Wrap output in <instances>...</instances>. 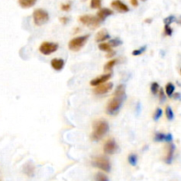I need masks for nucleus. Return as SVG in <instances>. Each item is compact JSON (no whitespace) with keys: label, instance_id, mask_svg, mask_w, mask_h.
<instances>
[{"label":"nucleus","instance_id":"16","mask_svg":"<svg viewBox=\"0 0 181 181\" xmlns=\"http://www.w3.org/2000/svg\"><path fill=\"white\" fill-rule=\"evenodd\" d=\"M51 67L56 71H61L64 65V61L62 58H53L50 62Z\"/></svg>","mask_w":181,"mask_h":181},{"label":"nucleus","instance_id":"35","mask_svg":"<svg viewBox=\"0 0 181 181\" xmlns=\"http://www.w3.org/2000/svg\"><path fill=\"white\" fill-rule=\"evenodd\" d=\"M130 3H131V5H132L133 6H134V7H137L138 5H139L138 0H130Z\"/></svg>","mask_w":181,"mask_h":181},{"label":"nucleus","instance_id":"28","mask_svg":"<svg viewBox=\"0 0 181 181\" xmlns=\"http://www.w3.org/2000/svg\"><path fill=\"white\" fill-rule=\"evenodd\" d=\"M147 50V46H142L140 49H136L133 51V55L134 56H140V55L143 54Z\"/></svg>","mask_w":181,"mask_h":181},{"label":"nucleus","instance_id":"22","mask_svg":"<svg viewBox=\"0 0 181 181\" xmlns=\"http://www.w3.org/2000/svg\"><path fill=\"white\" fill-rule=\"evenodd\" d=\"M127 161L132 166H136L138 163V155L136 154H130L127 157Z\"/></svg>","mask_w":181,"mask_h":181},{"label":"nucleus","instance_id":"1","mask_svg":"<svg viewBox=\"0 0 181 181\" xmlns=\"http://www.w3.org/2000/svg\"><path fill=\"white\" fill-rule=\"evenodd\" d=\"M109 132V124L104 120H98L95 123L92 133V139L96 141H100Z\"/></svg>","mask_w":181,"mask_h":181},{"label":"nucleus","instance_id":"17","mask_svg":"<svg viewBox=\"0 0 181 181\" xmlns=\"http://www.w3.org/2000/svg\"><path fill=\"white\" fill-rule=\"evenodd\" d=\"M36 1L37 0H18V3L20 7L24 9H27L34 6L36 5Z\"/></svg>","mask_w":181,"mask_h":181},{"label":"nucleus","instance_id":"4","mask_svg":"<svg viewBox=\"0 0 181 181\" xmlns=\"http://www.w3.org/2000/svg\"><path fill=\"white\" fill-rule=\"evenodd\" d=\"M50 19L49 13L48 12L44 9L38 8L36 9L33 12V19H34V23L36 24V26L40 27L46 24L48 22Z\"/></svg>","mask_w":181,"mask_h":181},{"label":"nucleus","instance_id":"34","mask_svg":"<svg viewBox=\"0 0 181 181\" xmlns=\"http://www.w3.org/2000/svg\"><path fill=\"white\" fill-rule=\"evenodd\" d=\"M160 91V101L161 102H164L165 101V95H164V91L161 89H159Z\"/></svg>","mask_w":181,"mask_h":181},{"label":"nucleus","instance_id":"18","mask_svg":"<svg viewBox=\"0 0 181 181\" xmlns=\"http://www.w3.org/2000/svg\"><path fill=\"white\" fill-rule=\"evenodd\" d=\"M23 172L28 177H33L35 174V166L31 163H27L23 168Z\"/></svg>","mask_w":181,"mask_h":181},{"label":"nucleus","instance_id":"8","mask_svg":"<svg viewBox=\"0 0 181 181\" xmlns=\"http://www.w3.org/2000/svg\"><path fill=\"white\" fill-rule=\"evenodd\" d=\"M118 149V146L114 139L108 140L103 146V152L107 155L115 154Z\"/></svg>","mask_w":181,"mask_h":181},{"label":"nucleus","instance_id":"37","mask_svg":"<svg viewBox=\"0 0 181 181\" xmlns=\"http://www.w3.org/2000/svg\"><path fill=\"white\" fill-rule=\"evenodd\" d=\"M177 22H178L179 24H180V25H181V17L178 20H177Z\"/></svg>","mask_w":181,"mask_h":181},{"label":"nucleus","instance_id":"32","mask_svg":"<svg viewBox=\"0 0 181 181\" xmlns=\"http://www.w3.org/2000/svg\"><path fill=\"white\" fill-rule=\"evenodd\" d=\"M172 28L170 27V25H165L164 26V34L166 36H172Z\"/></svg>","mask_w":181,"mask_h":181},{"label":"nucleus","instance_id":"2","mask_svg":"<svg viewBox=\"0 0 181 181\" xmlns=\"http://www.w3.org/2000/svg\"><path fill=\"white\" fill-rule=\"evenodd\" d=\"M89 36H90L89 35H84V36H77V37L73 38L69 42L68 48L72 51H79L87 44Z\"/></svg>","mask_w":181,"mask_h":181},{"label":"nucleus","instance_id":"13","mask_svg":"<svg viewBox=\"0 0 181 181\" xmlns=\"http://www.w3.org/2000/svg\"><path fill=\"white\" fill-rule=\"evenodd\" d=\"M113 14V12L109 8H102L98 11L97 14H96V17L99 19V20L102 22L106 18H108L109 16L112 15Z\"/></svg>","mask_w":181,"mask_h":181},{"label":"nucleus","instance_id":"7","mask_svg":"<svg viewBox=\"0 0 181 181\" xmlns=\"http://www.w3.org/2000/svg\"><path fill=\"white\" fill-rule=\"evenodd\" d=\"M58 49V44L56 43L51 42H44L40 47H39V51L44 55H50L57 51Z\"/></svg>","mask_w":181,"mask_h":181},{"label":"nucleus","instance_id":"38","mask_svg":"<svg viewBox=\"0 0 181 181\" xmlns=\"http://www.w3.org/2000/svg\"><path fill=\"white\" fill-rule=\"evenodd\" d=\"M142 1H145V0H142Z\"/></svg>","mask_w":181,"mask_h":181},{"label":"nucleus","instance_id":"12","mask_svg":"<svg viewBox=\"0 0 181 181\" xmlns=\"http://www.w3.org/2000/svg\"><path fill=\"white\" fill-rule=\"evenodd\" d=\"M174 152H175V145L169 144L167 146V151H166V155L163 158L164 162L168 164H171L173 160V155H174Z\"/></svg>","mask_w":181,"mask_h":181},{"label":"nucleus","instance_id":"3","mask_svg":"<svg viewBox=\"0 0 181 181\" xmlns=\"http://www.w3.org/2000/svg\"><path fill=\"white\" fill-rule=\"evenodd\" d=\"M124 100L125 98H123V97H119L118 96L113 95V97L107 103V107H106L107 113L110 115H115L121 107Z\"/></svg>","mask_w":181,"mask_h":181},{"label":"nucleus","instance_id":"25","mask_svg":"<svg viewBox=\"0 0 181 181\" xmlns=\"http://www.w3.org/2000/svg\"><path fill=\"white\" fill-rule=\"evenodd\" d=\"M102 6V0H90V7L92 9H99Z\"/></svg>","mask_w":181,"mask_h":181},{"label":"nucleus","instance_id":"33","mask_svg":"<svg viewBox=\"0 0 181 181\" xmlns=\"http://www.w3.org/2000/svg\"><path fill=\"white\" fill-rule=\"evenodd\" d=\"M70 9H71V4L66 3V4H63V5H61V10H62V11L68 12Z\"/></svg>","mask_w":181,"mask_h":181},{"label":"nucleus","instance_id":"19","mask_svg":"<svg viewBox=\"0 0 181 181\" xmlns=\"http://www.w3.org/2000/svg\"><path fill=\"white\" fill-rule=\"evenodd\" d=\"M114 96H118L119 97L126 98V88L125 85L120 84L116 88V90L114 92Z\"/></svg>","mask_w":181,"mask_h":181},{"label":"nucleus","instance_id":"24","mask_svg":"<svg viewBox=\"0 0 181 181\" xmlns=\"http://www.w3.org/2000/svg\"><path fill=\"white\" fill-rule=\"evenodd\" d=\"M118 62V60L117 59H112V60H110L109 62L105 64V65L103 66V69H104V71L105 72H109V71H110L113 67H114V65L117 64Z\"/></svg>","mask_w":181,"mask_h":181},{"label":"nucleus","instance_id":"27","mask_svg":"<svg viewBox=\"0 0 181 181\" xmlns=\"http://www.w3.org/2000/svg\"><path fill=\"white\" fill-rule=\"evenodd\" d=\"M160 89V86L157 82H153L150 86V90H151V93L153 95H156L158 93V91Z\"/></svg>","mask_w":181,"mask_h":181},{"label":"nucleus","instance_id":"29","mask_svg":"<svg viewBox=\"0 0 181 181\" xmlns=\"http://www.w3.org/2000/svg\"><path fill=\"white\" fill-rule=\"evenodd\" d=\"M162 115H163V110H162V109H160V108L156 109V110H155V111L154 116H153L155 121H157L159 118L162 117Z\"/></svg>","mask_w":181,"mask_h":181},{"label":"nucleus","instance_id":"15","mask_svg":"<svg viewBox=\"0 0 181 181\" xmlns=\"http://www.w3.org/2000/svg\"><path fill=\"white\" fill-rule=\"evenodd\" d=\"M110 38V34L106 29H101L99 32H97V34L96 35V41L98 42V43L107 41Z\"/></svg>","mask_w":181,"mask_h":181},{"label":"nucleus","instance_id":"14","mask_svg":"<svg viewBox=\"0 0 181 181\" xmlns=\"http://www.w3.org/2000/svg\"><path fill=\"white\" fill-rule=\"evenodd\" d=\"M173 139V137L171 134H164L163 133H156L155 135V141L157 142H161V141H167V142H171Z\"/></svg>","mask_w":181,"mask_h":181},{"label":"nucleus","instance_id":"10","mask_svg":"<svg viewBox=\"0 0 181 181\" xmlns=\"http://www.w3.org/2000/svg\"><path fill=\"white\" fill-rule=\"evenodd\" d=\"M110 5H111V7L113 9H115L116 11L119 12H122V13L129 12V7L124 2H122L121 0H113L111 2Z\"/></svg>","mask_w":181,"mask_h":181},{"label":"nucleus","instance_id":"39","mask_svg":"<svg viewBox=\"0 0 181 181\" xmlns=\"http://www.w3.org/2000/svg\"><path fill=\"white\" fill-rule=\"evenodd\" d=\"M180 72H181V70H180Z\"/></svg>","mask_w":181,"mask_h":181},{"label":"nucleus","instance_id":"9","mask_svg":"<svg viewBox=\"0 0 181 181\" xmlns=\"http://www.w3.org/2000/svg\"><path fill=\"white\" fill-rule=\"evenodd\" d=\"M113 84L110 82H105L99 85L98 87H96V89H94V93L96 95H104L106 93H108L109 91H110L112 89Z\"/></svg>","mask_w":181,"mask_h":181},{"label":"nucleus","instance_id":"31","mask_svg":"<svg viewBox=\"0 0 181 181\" xmlns=\"http://www.w3.org/2000/svg\"><path fill=\"white\" fill-rule=\"evenodd\" d=\"M175 17L173 16V15H170V16H168L167 18H165L163 19V22H164V24L165 25H171L173 21H175Z\"/></svg>","mask_w":181,"mask_h":181},{"label":"nucleus","instance_id":"26","mask_svg":"<svg viewBox=\"0 0 181 181\" xmlns=\"http://www.w3.org/2000/svg\"><path fill=\"white\" fill-rule=\"evenodd\" d=\"M165 115H166V118L168 120H172L174 118V113H173V110L170 106H167L165 109Z\"/></svg>","mask_w":181,"mask_h":181},{"label":"nucleus","instance_id":"20","mask_svg":"<svg viewBox=\"0 0 181 181\" xmlns=\"http://www.w3.org/2000/svg\"><path fill=\"white\" fill-rule=\"evenodd\" d=\"M98 48H99L100 50H102V51H105V52H111L112 51V47L109 43H104L103 42V43L100 44Z\"/></svg>","mask_w":181,"mask_h":181},{"label":"nucleus","instance_id":"23","mask_svg":"<svg viewBox=\"0 0 181 181\" xmlns=\"http://www.w3.org/2000/svg\"><path fill=\"white\" fill-rule=\"evenodd\" d=\"M95 180L96 181H110L107 175L103 172H97L95 174Z\"/></svg>","mask_w":181,"mask_h":181},{"label":"nucleus","instance_id":"40","mask_svg":"<svg viewBox=\"0 0 181 181\" xmlns=\"http://www.w3.org/2000/svg\"><path fill=\"white\" fill-rule=\"evenodd\" d=\"M84 1H85V0H84Z\"/></svg>","mask_w":181,"mask_h":181},{"label":"nucleus","instance_id":"11","mask_svg":"<svg viewBox=\"0 0 181 181\" xmlns=\"http://www.w3.org/2000/svg\"><path fill=\"white\" fill-rule=\"evenodd\" d=\"M111 78V73H107V74H103L100 75L98 77L93 79L90 82V85L93 87H97L103 83H105L106 82H108L109 80Z\"/></svg>","mask_w":181,"mask_h":181},{"label":"nucleus","instance_id":"21","mask_svg":"<svg viewBox=\"0 0 181 181\" xmlns=\"http://www.w3.org/2000/svg\"><path fill=\"white\" fill-rule=\"evenodd\" d=\"M175 91V86L172 84V82L167 83V85L165 86V93L168 96H172Z\"/></svg>","mask_w":181,"mask_h":181},{"label":"nucleus","instance_id":"6","mask_svg":"<svg viewBox=\"0 0 181 181\" xmlns=\"http://www.w3.org/2000/svg\"><path fill=\"white\" fill-rule=\"evenodd\" d=\"M80 22L83 24L84 26L89 27H98L101 23V21L99 20V19L97 18L96 16L94 15H89V14H85V15H82L79 18Z\"/></svg>","mask_w":181,"mask_h":181},{"label":"nucleus","instance_id":"30","mask_svg":"<svg viewBox=\"0 0 181 181\" xmlns=\"http://www.w3.org/2000/svg\"><path fill=\"white\" fill-rule=\"evenodd\" d=\"M109 44H110L111 45V47L113 48V47H117V46H119L120 44H122V41H121L120 39L116 38V39H112V40H110Z\"/></svg>","mask_w":181,"mask_h":181},{"label":"nucleus","instance_id":"36","mask_svg":"<svg viewBox=\"0 0 181 181\" xmlns=\"http://www.w3.org/2000/svg\"><path fill=\"white\" fill-rule=\"evenodd\" d=\"M59 19H60V21H61L63 24H66V23L68 22V20H69V19L67 18V17H62V18H60Z\"/></svg>","mask_w":181,"mask_h":181},{"label":"nucleus","instance_id":"5","mask_svg":"<svg viewBox=\"0 0 181 181\" xmlns=\"http://www.w3.org/2000/svg\"><path fill=\"white\" fill-rule=\"evenodd\" d=\"M92 164H93V166H95V167H96V168H98V169L105 172H110V169H111L110 160L104 156H96V157H94L93 160H92Z\"/></svg>","mask_w":181,"mask_h":181}]
</instances>
